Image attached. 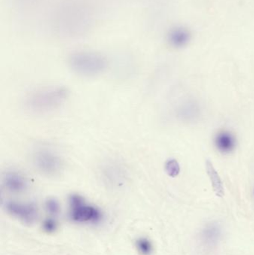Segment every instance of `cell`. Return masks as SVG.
Instances as JSON below:
<instances>
[{
	"label": "cell",
	"mask_w": 254,
	"mask_h": 255,
	"mask_svg": "<svg viewBox=\"0 0 254 255\" xmlns=\"http://www.w3.org/2000/svg\"><path fill=\"white\" fill-rule=\"evenodd\" d=\"M70 96L65 87L49 86L31 93L27 98L28 109L36 112H47L59 108Z\"/></svg>",
	"instance_id": "1"
},
{
	"label": "cell",
	"mask_w": 254,
	"mask_h": 255,
	"mask_svg": "<svg viewBox=\"0 0 254 255\" xmlns=\"http://www.w3.org/2000/svg\"><path fill=\"white\" fill-rule=\"evenodd\" d=\"M69 65L76 73L85 76H94L104 73L107 68V58L98 52L80 51L69 57Z\"/></svg>",
	"instance_id": "2"
},
{
	"label": "cell",
	"mask_w": 254,
	"mask_h": 255,
	"mask_svg": "<svg viewBox=\"0 0 254 255\" xmlns=\"http://www.w3.org/2000/svg\"><path fill=\"white\" fill-rule=\"evenodd\" d=\"M33 162L36 169L46 175H57L64 169L61 157L49 149H40L34 153Z\"/></svg>",
	"instance_id": "3"
},
{
	"label": "cell",
	"mask_w": 254,
	"mask_h": 255,
	"mask_svg": "<svg viewBox=\"0 0 254 255\" xmlns=\"http://www.w3.org/2000/svg\"><path fill=\"white\" fill-rule=\"evenodd\" d=\"M71 208L70 216L74 221L96 222L101 218V213L95 207L86 205L83 197L77 194H73L70 197Z\"/></svg>",
	"instance_id": "4"
},
{
	"label": "cell",
	"mask_w": 254,
	"mask_h": 255,
	"mask_svg": "<svg viewBox=\"0 0 254 255\" xmlns=\"http://www.w3.org/2000/svg\"><path fill=\"white\" fill-rule=\"evenodd\" d=\"M5 208L9 214L28 224H31L37 220V208L33 204L9 202L6 204Z\"/></svg>",
	"instance_id": "5"
},
{
	"label": "cell",
	"mask_w": 254,
	"mask_h": 255,
	"mask_svg": "<svg viewBox=\"0 0 254 255\" xmlns=\"http://www.w3.org/2000/svg\"><path fill=\"white\" fill-rule=\"evenodd\" d=\"M101 175L106 182L117 185L123 183L127 178L126 171L122 166L115 162H110L104 165L101 170Z\"/></svg>",
	"instance_id": "6"
},
{
	"label": "cell",
	"mask_w": 254,
	"mask_h": 255,
	"mask_svg": "<svg viewBox=\"0 0 254 255\" xmlns=\"http://www.w3.org/2000/svg\"><path fill=\"white\" fill-rule=\"evenodd\" d=\"M3 184L7 190L14 193H22L28 187L26 178L15 171H9L3 175Z\"/></svg>",
	"instance_id": "7"
},
{
	"label": "cell",
	"mask_w": 254,
	"mask_h": 255,
	"mask_svg": "<svg viewBox=\"0 0 254 255\" xmlns=\"http://www.w3.org/2000/svg\"><path fill=\"white\" fill-rule=\"evenodd\" d=\"M214 144L216 149L222 154H230L237 147L235 135L228 130H220L214 137Z\"/></svg>",
	"instance_id": "8"
},
{
	"label": "cell",
	"mask_w": 254,
	"mask_h": 255,
	"mask_svg": "<svg viewBox=\"0 0 254 255\" xmlns=\"http://www.w3.org/2000/svg\"><path fill=\"white\" fill-rule=\"evenodd\" d=\"M170 46L176 49L185 47L190 41L191 34L189 30L181 26L170 30L167 36Z\"/></svg>",
	"instance_id": "9"
},
{
	"label": "cell",
	"mask_w": 254,
	"mask_h": 255,
	"mask_svg": "<svg viewBox=\"0 0 254 255\" xmlns=\"http://www.w3.org/2000/svg\"><path fill=\"white\" fill-rule=\"evenodd\" d=\"M206 170L207 175L210 178L213 187V191L216 193L218 197H223L225 196V188H224L223 183L221 179L219 174L216 171V168L213 166V163L210 160H206Z\"/></svg>",
	"instance_id": "10"
},
{
	"label": "cell",
	"mask_w": 254,
	"mask_h": 255,
	"mask_svg": "<svg viewBox=\"0 0 254 255\" xmlns=\"http://www.w3.org/2000/svg\"><path fill=\"white\" fill-rule=\"evenodd\" d=\"M165 170L169 176L174 178L180 174V164L175 159H169L165 163Z\"/></svg>",
	"instance_id": "11"
},
{
	"label": "cell",
	"mask_w": 254,
	"mask_h": 255,
	"mask_svg": "<svg viewBox=\"0 0 254 255\" xmlns=\"http://www.w3.org/2000/svg\"><path fill=\"white\" fill-rule=\"evenodd\" d=\"M219 230L216 226H209L204 232V238L206 242L213 243L216 242L219 237Z\"/></svg>",
	"instance_id": "12"
},
{
	"label": "cell",
	"mask_w": 254,
	"mask_h": 255,
	"mask_svg": "<svg viewBox=\"0 0 254 255\" xmlns=\"http://www.w3.org/2000/svg\"><path fill=\"white\" fill-rule=\"evenodd\" d=\"M137 249L141 254L148 255L152 250V244L147 239H140L137 243Z\"/></svg>",
	"instance_id": "13"
},
{
	"label": "cell",
	"mask_w": 254,
	"mask_h": 255,
	"mask_svg": "<svg viewBox=\"0 0 254 255\" xmlns=\"http://www.w3.org/2000/svg\"><path fill=\"white\" fill-rule=\"evenodd\" d=\"M46 208L48 212L52 215H57L60 211L59 203L55 199H48L46 202Z\"/></svg>",
	"instance_id": "14"
},
{
	"label": "cell",
	"mask_w": 254,
	"mask_h": 255,
	"mask_svg": "<svg viewBox=\"0 0 254 255\" xmlns=\"http://www.w3.org/2000/svg\"><path fill=\"white\" fill-rule=\"evenodd\" d=\"M198 109H196L193 105H187L183 108L181 110V117L186 118V119H190V118H195L196 116V113L198 112Z\"/></svg>",
	"instance_id": "15"
},
{
	"label": "cell",
	"mask_w": 254,
	"mask_h": 255,
	"mask_svg": "<svg viewBox=\"0 0 254 255\" xmlns=\"http://www.w3.org/2000/svg\"><path fill=\"white\" fill-rule=\"evenodd\" d=\"M57 226L58 225H57L56 221L52 219H48V220H45L43 225V229L48 233H52V232H55Z\"/></svg>",
	"instance_id": "16"
}]
</instances>
